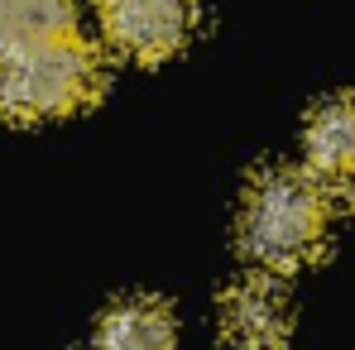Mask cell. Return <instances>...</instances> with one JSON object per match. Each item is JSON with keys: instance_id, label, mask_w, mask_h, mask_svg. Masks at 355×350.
I'll return each mask as SVG.
<instances>
[{"instance_id": "6", "label": "cell", "mask_w": 355, "mask_h": 350, "mask_svg": "<svg viewBox=\"0 0 355 350\" xmlns=\"http://www.w3.org/2000/svg\"><path fill=\"white\" fill-rule=\"evenodd\" d=\"M92 350H178L173 312L159 297H125L96 322Z\"/></svg>"}, {"instance_id": "2", "label": "cell", "mask_w": 355, "mask_h": 350, "mask_svg": "<svg viewBox=\"0 0 355 350\" xmlns=\"http://www.w3.org/2000/svg\"><path fill=\"white\" fill-rule=\"evenodd\" d=\"M101 91V58L77 34H53L39 44L0 49V116L58 120L92 106Z\"/></svg>"}, {"instance_id": "1", "label": "cell", "mask_w": 355, "mask_h": 350, "mask_svg": "<svg viewBox=\"0 0 355 350\" xmlns=\"http://www.w3.org/2000/svg\"><path fill=\"white\" fill-rule=\"evenodd\" d=\"M327 192L307 173L269 168L250 182L240 207V245L269 274L302 269L327 240Z\"/></svg>"}, {"instance_id": "7", "label": "cell", "mask_w": 355, "mask_h": 350, "mask_svg": "<svg viewBox=\"0 0 355 350\" xmlns=\"http://www.w3.org/2000/svg\"><path fill=\"white\" fill-rule=\"evenodd\" d=\"M72 34V0H0V49Z\"/></svg>"}, {"instance_id": "5", "label": "cell", "mask_w": 355, "mask_h": 350, "mask_svg": "<svg viewBox=\"0 0 355 350\" xmlns=\"http://www.w3.org/2000/svg\"><path fill=\"white\" fill-rule=\"evenodd\" d=\"M293 312L274 279H245L221 302V331L240 350H279L288 341Z\"/></svg>"}, {"instance_id": "4", "label": "cell", "mask_w": 355, "mask_h": 350, "mask_svg": "<svg viewBox=\"0 0 355 350\" xmlns=\"http://www.w3.org/2000/svg\"><path fill=\"white\" fill-rule=\"evenodd\" d=\"M302 154H307V177L327 197L355 202V96H336L312 111Z\"/></svg>"}, {"instance_id": "3", "label": "cell", "mask_w": 355, "mask_h": 350, "mask_svg": "<svg viewBox=\"0 0 355 350\" xmlns=\"http://www.w3.org/2000/svg\"><path fill=\"white\" fill-rule=\"evenodd\" d=\"M96 15L120 53L159 62L187 44L197 24V0H96Z\"/></svg>"}]
</instances>
